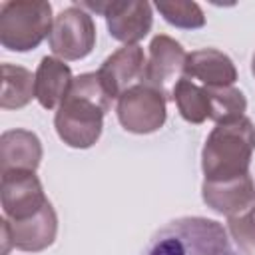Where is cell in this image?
<instances>
[{
    "label": "cell",
    "mask_w": 255,
    "mask_h": 255,
    "mask_svg": "<svg viewBox=\"0 0 255 255\" xmlns=\"http://www.w3.org/2000/svg\"><path fill=\"white\" fill-rule=\"evenodd\" d=\"M112 94L98 72L80 74L74 78L66 100L54 116L58 137L76 149L92 147L104 128V116L112 108Z\"/></svg>",
    "instance_id": "6da1fadb"
},
{
    "label": "cell",
    "mask_w": 255,
    "mask_h": 255,
    "mask_svg": "<svg viewBox=\"0 0 255 255\" xmlns=\"http://www.w3.org/2000/svg\"><path fill=\"white\" fill-rule=\"evenodd\" d=\"M141 255H245L229 231L215 219L177 217L161 225Z\"/></svg>",
    "instance_id": "7a4b0ae2"
},
{
    "label": "cell",
    "mask_w": 255,
    "mask_h": 255,
    "mask_svg": "<svg viewBox=\"0 0 255 255\" xmlns=\"http://www.w3.org/2000/svg\"><path fill=\"white\" fill-rule=\"evenodd\" d=\"M255 149V128L249 118L217 124L201 149L203 181H223L249 173Z\"/></svg>",
    "instance_id": "3957f363"
},
{
    "label": "cell",
    "mask_w": 255,
    "mask_h": 255,
    "mask_svg": "<svg viewBox=\"0 0 255 255\" xmlns=\"http://www.w3.org/2000/svg\"><path fill=\"white\" fill-rule=\"evenodd\" d=\"M52 6L44 0H10L0 8V44L12 52H28L50 36Z\"/></svg>",
    "instance_id": "277c9868"
},
{
    "label": "cell",
    "mask_w": 255,
    "mask_h": 255,
    "mask_svg": "<svg viewBox=\"0 0 255 255\" xmlns=\"http://www.w3.org/2000/svg\"><path fill=\"white\" fill-rule=\"evenodd\" d=\"M48 44L50 50L62 60L86 58L96 46V24L92 16L78 4L62 10L54 18Z\"/></svg>",
    "instance_id": "5b68a950"
},
{
    "label": "cell",
    "mask_w": 255,
    "mask_h": 255,
    "mask_svg": "<svg viewBox=\"0 0 255 255\" xmlns=\"http://www.w3.org/2000/svg\"><path fill=\"white\" fill-rule=\"evenodd\" d=\"M116 114L124 129L151 133L165 124V98L145 84H135L118 98Z\"/></svg>",
    "instance_id": "8992f818"
},
{
    "label": "cell",
    "mask_w": 255,
    "mask_h": 255,
    "mask_svg": "<svg viewBox=\"0 0 255 255\" xmlns=\"http://www.w3.org/2000/svg\"><path fill=\"white\" fill-rule=\"evenodd\" d=\"M185 60L187 54L179 42L165 34L155 36L149 44V58L145 62L141 84L153 88L165 100H171L177 82L185 76Z\"/></svg>",
    "instance_id": "52a82bcc"
},
{
    "label": "cell",
    "mask_w": 255,
    "mask_h": 255,
    "mask_svg": "<svg viewBox=\"0 0 255 255\" xmlns=\"http://www.w3.org/2000/svg\"><path fill=\"white\" fill-rule=\"evenodd\" d=\"M80 8L104 14L112 38L124 42L126 46L137 44L145 38L153 24L149 2H80Z\"/></svg>",
    "instance_id": "ba28073f"
},
{
    "label": "cell",
    "mask_w": 255,
    "mask_h": 255,
    "mask_svg": "<svg viewBox=\"0 0 255 255\" xmlns=\"http://www.w3.org/2000/svg\"><path fill=\"white\" fill-rule=\"evenodd\" d=\"M0 201L4 215L10 221L34 217L48 203L38 175L28 169H12L2 173Z\"/></svg>",
    "instance_id": "9c48e42d"
},
{
    "label": "cell",
    "mask_w": 255,
    "mask_h": 255,
    "mask_svg": "<svg viewBox=\"0 0 255 255\" xmlns=\"http://www.w3.org/2000/svg\"><path fill=\"white\" fill-rule=\"evenodd\" d=\"M145 62L147 58L143 54V48L137 44L124 46L104 60L98 74L104 80L106 88L110 90L112 98H120L135 84H141Z\"/></svg>",
    "instance_id": "30bf717a"
},
{
    "label": "cell",
    "mask_w": 255,
    "mask_h": 255,
    "mask_svg": "<svg viewBox=\"0 0 255 255\" xmlns=\"http://www.w3.org/2000/svg\"><path fill=\"white\" fill-rule=\"evenodd\" d=\"M201 197L215 213L235 217L255 205V183L249 173L223 181H203Z\"/></svg>",
    "instance_id": "8fae6325"
},
{
    "label": "cell",
    "mask_w": 255,
    "mask_h": 255,
    "mask_svg": "<svg viewBox=\"0 0 255 255\" xmlns=\"http://www.w3.org/2000/svg\"><path fill=\"white\" fill-rule=\"evenodd\" d=\"M10 233H12L14 247L20 251L38 253L48 249L54 243L58 233V215L52 203L48 201L34 217H28L22 221H10Z\"/></svg>",
    "instance_id": "7c38bea8"
},
{
    "label": "cell",
    "mask_w": 255,
    "mask_h": 255,
    "mask_svg": "<svg viewBox=\"0 0 255 255\" xmlns=\"http://www.w3.org/2000/svg\"><path fill=\"white\" fill-rule=\"evenodd\" d=\"M183 78L193 82L197 80L201 86H233L237 80V70L227 54L215 48H203L187 54Z\"/></svg>",
    "instance_id": "4fadbf2b"
},
{
    "label": "cell",
    "mask_w": 255,
    "mask_h": 255,
    "mask_svg": "<svg viewBox=\"0 0 255 255\" xmlns=\"http://www.w3.org/2000/svg\"><path fill=\"white\" fill-rule=\"evenodd\" d=\"M42 161V143L34 131L8 129L0 135V169L36 171Z\"/></svg>",
    "instance_id": "5bb4252c"
},
{
    "label": "cell",
    "mask_w": 255,
    "mask_h": 255,
    "mask_svg": "<svg viewBox=\"0 0 255 255\" xmlns=\"http://www.w3.org/2000/svg\"><path fill=\"white\" fill-rule=\"evenodd\" d=\"M34 76H36V100L40 102V106L46 110L60 108L74 82L68 64H64V60L60 58L44 56Z\"/></svg>",
    "instance_id": "9a60e30c"
},
{
    "label": "cell",
    "mask_w": 255,
    "mask_h": 255,
    "mask_svg": "<svg viewBox=\"0 0 255 255\" xmlns=\"http://www.w3.org/2000/svg\"><path fill=\"white\" fill-rule=\"evenodd\" d=\"M36 98V76L30 70L14 64H2V110H20Z\"/></svg>",
    "instance_id": "2e32d148"
},
{
    "label": "cell",
    "mask_w": 255,
    "mask_h": 255,
    "mask_svg": "<svg viewBox=\"0 0 255 255\" xmlns=\"http://www.w3.org/2000/svg\"><path fill=\"white\" fill-rule=\"evenodd\" d=\"M207 92V108L209 120L215 124L233 122L245 116L247 100L241 90L235 86H205Z\"/></svg>",
    "instance_id": "e0dca14e"
},
{
    "label": "cell",
    "mask_w": 255,
    "mask_h": 255,
    "mask_svg": "<svg viewBox=\"0 0 255 255\" xmlns=\"http://www.w3.org/2000/svg\"><path fill=\"white\" fill-rule=\"evenodd\" d=\"M181 118L189 124H203L209 118L205 86L195 84L189 78H181L173 90V98Z\"/></svg>",
    "instance_id": "ac0fdd59"
},
{
    "label": "cell",
    "mask_w": 255,
    "mask_h": 255,
    "mask_svg": "<svg viewBox=\"0 0 255 255\" xmlns=\"http://www.w3.org/2000/svg\"><path fill=\"white\" fill-rule=\"evenodd\" d=\"M155 8L159 14L175 28L183 30H195L205 24L203 10L199 8L197 2L189 0H171V2H155Z\"/></svg>",
    "instance_id": "d6986e66"
},
{
    "label": "cell",
    "mask_w": 255,
    "mask_h": 255,
    "mask_svg": "<svg viewBox=\"0 0 255 255\" xmlns=\"http://www.w3.org/2000/svg\"><path fill=\"white\" fill-rule=\"evenodd\" d=\"M229 233L239 245L255 247V205L241 215L229 217Z\"/></svg>",
    "instance_id": "ffe728a7"
},
{
    "label": "cell",
    "mask_w": 255,
    "mask_h": 255,
    "mask_svg": "<svg viewBox=\"0 0 255 255\" xmlns=\"http://www.w3.org/2000/svg\"><path fill=\"white\" fill-rule=\"evenodd\" d=\"M0 231H2V255H8L10 247H14V243H12V233H10V221L6 217L0 219Z\"/></svg>",
    "instance_id": "44dd1931"
},
{
    "label": "cell",
    "mask_w": 255,
    "mask_h": 255,
    "mask_svg": "<svg viewBox=\"0 0 255 255\" xmlns=\"http://www.w3.org/2000/svg\"><path fill=\"white\" fill-rule=\"evenodd\" d=\"M251 72H253V76H255V54H253V60H251Z\"/></svg>",
    "instance_id": "7402d4cb"
}]
</instances>
